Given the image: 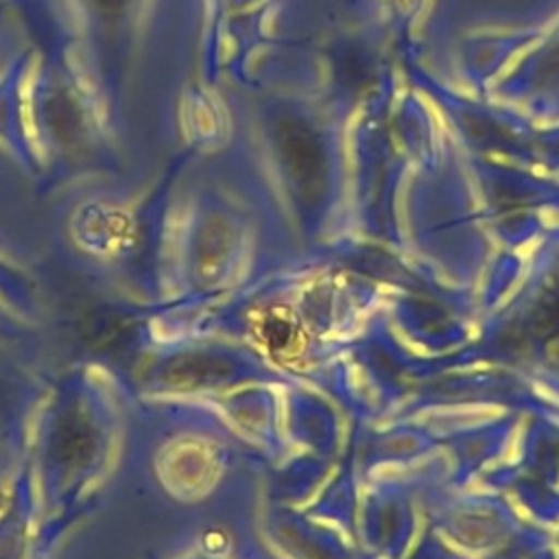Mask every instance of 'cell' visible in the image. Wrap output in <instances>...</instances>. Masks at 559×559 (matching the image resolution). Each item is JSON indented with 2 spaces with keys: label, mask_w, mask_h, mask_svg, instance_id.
I'll return each instance as SVG.
<instances>
[{
  "label": "cell",
  "mask_w": 559,
  "mask_h": 559,
  "mask_svg": "<svg viewBox=\"0 0 559 559\" xmlns=\"http://www.w3.org/2000/svg\"><path fill=\"white\" fill-rule=\"evenodd\" d=\"M100 9H107V11H114V9H118V7H122L124 4V0H94Z\"/></svg>",
  "instance_id": "1"
}]
</instances>
